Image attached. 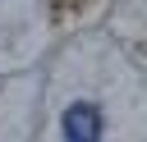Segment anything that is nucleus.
I'll use <instances>...</instances> for the list:
<instances>
[{
	"label": "nucleus",
	"mask_w": 147,
	"mask_h": 142,
	"mask_svg": "<svg viewBox=\"0 0 147 142\" xmlns=\"http://www.w3.org/2000/svg\"><path fill=\"white\" fill-rule=\"evenodd\" d=\"M101 128H106V119H101V105L96 101H74L60 115L64 142H101Z\"/></svg>",
	"instance_id": "obj_1"
}]
</instances>
